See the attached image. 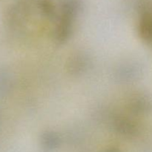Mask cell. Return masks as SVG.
<instances>
[{
  "mask_svg": "<svg viewBox=\"0 0 152 152\" xmlns=\"http://www.w3.org/2000/svg\"><path fill=\"white\" fill-rule=\"evenodd\" d=\"M114 127L118 133L126 136H133L137 132L138 129L136 123L129 117L118 116L114 120Z\"/></svg>",
  "mask_w": 152,
  "mask_h": 152,
  "instance_id": "6da1fadb",
  "label": "cell"
},
{
  "mask_svg": "<svg viewBox=\"0 0 152 152\" xmlns=\"http://www.w3.org/2000/svg\"><path fill=\"white\" fill-rule=\"evenodd\" d=\"M88 66V59L84 54H75L68 59L67 64L68 71L72 75H79L87 70Z\"/></svg>",
  "mask_w": 152,
  "mask_h": 152,
  "instance_id": "7a4b0ae2",
  "label": "cell"
},
{
  "mask_svg": "<svg viewBox=\"0 0 152 152\" xmlns=\"http://www.w3.org/2000/svg\"><path fill=\"white\" fill-rule=\"evenodd\" d=\"M40 142L43 150L45 151H52L59 148L61 143V139L56 132L48 131L42 134Z\"/></svg>",
  "mask_w": 152,
  "mask_h": 152,
  "instance_id": "3957f363",
  "label": "cell"
},
{
  "mask_svg": "<svg viewBox=\"0 0 152 152\" xmlns=\"http://www.w3.org/2000/svg\"><path fill=\"white\" fill-rule=\"evenodd\" d=\"M134 71V70L133 69V66L124 67V68H121V70H120V77L125 79L133 78Z\"/></svg>",
  "mask_w": 152,
  "mask_h": 152,
  "instance_id": "277c9868",
  "label": "cell"
},
{
  "mask_svg": "<svg viewBox=\"0 0 152 152\" xmlns=\"http://www.w3.org/2000/svg\"><path fill=\"white\" fill-rule=\"evenodd\" d=\"M105 152H121V151L116 148H108V149L105 150Z\"/></svg>",
  "mask_w": 152,
  "mask_h": 152,
  "instance_id": "5b68a950",
  "label": "cell"
}]
</instances>
